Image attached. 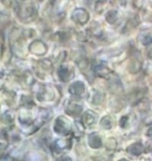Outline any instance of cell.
<instances>
[{
	"instance_id": "1",
	"label": "cell",
	"mask_w": 152,
	"mask_h": 161,
	"mask_svg": "<svg viewBox=\"0 0 152 161\" xmlns=\"http://www.w3.org/2000/svg\"><path fill=\"white\" fill-rule=\"evenodd\" d=\"M91 142H93L94 141V142H91V146L92 147H94V148H98V147H100L101 146V140L100 138L98 137V136H95V135H93L90 139Z\"/></svg>"
},
{
	"instance_id": "2",
	"label": "cell",
	"mask_w": 152,
	"mask_h": 161,
	"mask_svg": "<svg viewBox=\"0 0 152 161\" xmlns=\"http://www.w3.org/2000/svg\"><path fill=\"white\" fill-rule=\"evenodd\" d=\"M130 150L132 151V153L138 155V154H140L141 152L142 147L141 146V144H135V145H133V146L130 148Z\"/></svg>"
}]
</instances>
